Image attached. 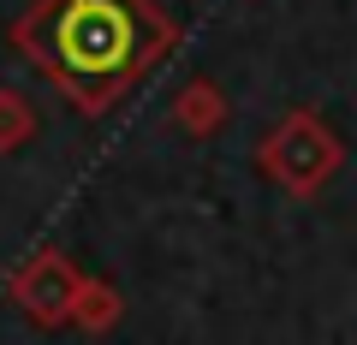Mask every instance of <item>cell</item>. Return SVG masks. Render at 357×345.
I'll return each instance as SVG.
<instances>
[{"mask_svg":"<svg viewBox=\"0 0 357 345\" xmlns=\"http://www.w3.org/2000/svg\"><path fill=\"white\" fill-rule=\"evenodd\" d=\"M13 48L84 119H102L178 48V24L155 0H36L13 24Z\"/></svg>","mask_w":357,"mask_h":345,"instance_id":"1","label":"cell"},{"mask_svg":"<svg viewBox=\"0 0 357 345\" xmlns=\"http://www.w3.org/2000/svg\"><path fill=\"white\" fill-rule=\"evenodd\" d=\"M256 167H262V173L280 185V191H292V197H316L321 185L340 173V137L328 131V119H321V114L292 107V114H286L280 125L262 137Z\"/></svg>","mask_w":357,"mask_h":345,"instance_id":"2","label":"cell"},{"mask_svg":"<svg viewBox=\"0 0 357 345\" xmlns=\"http://www.w3.org/2000/svg\"><path fill=\"white\" fill-rule=\"evenodd\" d=\"M77 286H84V274H77V262H72L66 250H36L24 268L6 280V298L18 304V316H24L30 328L60 333V328H72V298H77Z\"/></svg>","mask_w":357,"mask_h":345,"instance_id":"3","label":"cell"},{"mask_svg":"<svg viewBox=\"0 0 357 345\" xmlns=\"http://www.w3.org/2000/svg\"><path fill=\"white\" fill-rule=\"evenodd\" d=\"M167 119H173L185 137H197V143L215 137V131H227V90H220L215 77H191V84L173 95Z\"/></svg>","mask_w":357,"mask_h":345,"instance_id":"4","label":"cell"},{"mask_svg":"<svg viewBox=\"0 0 357 345\" xmlns=\"http://www.w3.org/2000/svg\"><path fill=\"white\" fill-rule=\"evenodd\" d=\"M119 316H126V298L107 280H89L84 274V286H77V298H72V328L77 333H107V328H119Z\"/></svg>","mask_w":357,"mask_h":345,"instance_id":"5","label":"cell"},{"mask_svg":"<svg viewBox=\"0 0 357 345\" xmlns=\"http://www.w3.org/2000/svg\"><path fill=\"white\" fill-rule=\"evenodd\" d=\"M36 102H30L24 90H13V84H6V90H0V155H13V149H24L30 137H36Z\"/></svg>","mask_w":357,"mask_h":345,"instance_id":"6","label":"cell"}]
</instances>
